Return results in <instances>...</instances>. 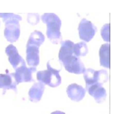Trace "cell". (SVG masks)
<instances>
[{
	"instance_id": "cell-1",
	"label": "cell",
	"mask_w": 132,
	"mask_h": 114,
	"mask_svg": "<svg viewBox=\"0 0 132 114\" xmlns=\"http://www.w3.org/2000/svg\"><path fill=\"white\" fill-rule=\"evenodd\" d=\"M42 21L46 25V36L53 44L60 43L62 37L60 33L61 20L56 14L45 13L42 16Z\"/></svg>"
},
{
	"instance_id": "cell-2",
	"label": "cell",
	"mask_w": 132,
	"mask_h": 114,
	"mask_svg": "<svg viewBox=\"0 0 132 114\" xmlns=\"http://www.w3.org/2000/svg\"><path fill=\"white\" fill-rule=\"evenodd\" d=\"M61 63V65L64 66L66 70L69 73H73V74H83L86 68L83 64V62L80 60V58L76 57L75 55H70L67 56L65 58H63L62 60L59 61Z\"/></svg>"
},
{
	"instance_id": "cell-3",
	"label": "cell",
	"mask_w": 132,
	"mask_h": 114,
	"mask_svg": "<svg viewBox=\"0 0 132 114\" xmlns=\"http://www.w3.org/2000/svg\"><path fill=\"white\" fill-rule=\"evenodd\" d=\"M37 79L39 80V83H43L44 86L47 85L51 87H58L61 84V77L59 73L50 70L37 72Z\"/></svg>"
},
{
	"instance_id": "cell-4",
	"label": "cell",
	"mask_w": 132,
	"mask_h": 114,
	"mask_svg": "<svg viewBox=\"0 0 132 114\" xmlns=\"http://www.w3.org/2000/svg\"><path fill=\"white\" fill-rule=\"evenodd\" d=\"M78 32H79L80 38L84 40V42L86 43L92 40V38L95 37V34L97 33V27L93 25L92 22L86 19H82L78 26Z\"/></svg>"
},
{
	"instance_id": "cell-5",
	"label": "cell",
	"mask_w": 132,
	"mask_h": 114,
	"mask_svg": "<svg viewBox=\"0 0 132 114\" xmlns=\"http://www.w3.org/2000/svg\"><path fill=\"white\" fill-rule=\"evenodd\" d=\"M5 23L4 37L9 42H15L20 37V25L17 20H8Z\"/></svg>"
},
{
	"instance_id": "cell-6",
	"label": "cell",
	"mask_w": 132,
	"mask_h": 114,
	"mask_svg": "<svg viewBox=\"0 0 132 114\" xmlns=\"http://www.w3.org/2000/svg\"><path fill=\"white\" fill-rule=\"evenodd\" d=\"M37 72V69H33V68H28L26 65L19 66L15 70V73H13L14 79L16 81V84H21V83H30V82H34L33 79V73Z\"/></svg>"
},
{
	"instance_id": "cell-7",
	"label": "cell",
	"mask_w": 132,
	"mask_h": 114,
	"mask_svg": "<svg viewBox=\"0 0 132 114\" xmlns=\"http://www.w3.org/2000/svg\"><path fill=\"white\" fill-rule=\"evenodd\" d=\"M5 52H6V54H7V56H8V59H9L10 64H11L12 67H13L15 70H16L19 66L26 65L25 60L20 56V54H19L18 51H17V48L13 44H10V45H8V46L6 47Z\"/></svg>"
},
{
	"instance_id": "cell-8",
	"label": "cell",
	"mask_w": 132,
	"mask_h": 114,
	"mask_svg": "<svg viewBox=\"0 0 132 114\" xmlns=\"http://www.w3.org/2000/svg\"><path fill=\"white\" fill-rule=\"evenodd\" d=\"M26 61L30 68L37 69V66L39 64V48L34 45H27L26 47Z\"/></svg>"
},
{
	"instance_id": "cell-9",
	"label": "cell",
	"mask_w": 132,
	"mask_h": 114,
	"mask_svg": "<svg viewBox=\"0 0 132 114\" xmlns=\"http://www.w3.org/2000/svg\"><path fill=\"white\" fill-rule=\"evenodd\" d=\"M66 92H67V95L69 97L70 99H72L73 101H80L82 100L85 94H86V90L80 86V85H77V84H71L69 85L67 90H66Z\"/></svg>"
},
{
	"instance_id": "cell-10",
	"label": "cell",
	"mask_w": 132,
	"mask_h": 114,
	"mask_svg": "<svg viewBox=\"0 0 132 114\" xmlns=\"http://www.w3.org/2000/svg\"><path fill=\"white\" fill-rule=\"evenodd\" d=\"M87 91L90 93V95H92L98 103L104 102L106 98V91L105 90V87H103L102 85L94 84L87 87Z\"/></svg>"
},
{
	"instance_id": "cell-11",
	"label": "cell",
	"mask_w": 132,
	"mask_h": 114,
	"mask_svg": "<svg viewBox=\"0 0 132 114\" xmlns=\"http://www.w3.org/2000/svg\"><path fill=\"white\" fill-rule=\"evenodd\" d=\"M0 89H3L4 92L7 90H13L17 92V84L13 73L8 72L6 74H0Z\"/></svg>"
},
{
	"instance_id": "cell-12",
	"label": "cell",
	"mask_w": 132,
	"mask_h": 114,
	"mask_svg": "<svg viewBox=\"0 0 132 114\" xmlns=\"http://www.w3.org/2000/svg\"><path fill=\"white\" fill-rule=\"evenodd\" d=\"M44 89L45 86L43 83H34L33 87L29 91V99L33 102H39L44 94Z\"/></svg>"
},
{
	"instance_id": "cell-13",
	"label": "cell",
	"mask_w": 132,
	"mask_h": 114,
	"mask_svg": "<svg viewBox=\"0 0 132 114\" xmlns=\"http://www.w3.org/2000/svg\"><path fill=\"white\" fill-rule=\"evenodd\" d=\"M110 43L103 44L100 48V64L105 68H110Z\"/></svg>"
},
{
	"instance_id": "cell-14",
	"label": "cell",
	"mask_w": 132,
	"mask_h": 114,
	"mask_svg": "<svg viewBox=\"0 0 132 114\" xmlns=\"http://www.w3.org/2000/svg\"><path fill=\"white\" fill-rule=\"evenodd\" d=\"M61 47L58 53V61L62 60L63 58H65L67 56L73 55V46L74 43L71 40H62L60 42Z\"/></svg>"
},
{
	"instance_id": "cell-15",
	"label": "cell",
	"mask_w": 132,
	"mask_h": 114,
	"mask_svg": "<svg viewBox=\"0 0 132 114\" xmlns=\"http://www.w3.org/2000/svg\"><path fill=\"white\" fill-rule=\"evenodd\" d=\"M44 36L43 34V33L39 32V31H35L30 36L27 45H34V46L39 47L42 44L44 43Z\"/></svg>"
},
{
	"instance_id": "cell-16",
	"label": "cell",
	"mask_w": 132,
	"mask_h": 114,
	"mask_svg": "<svg viewBox=\"0 0 132 114\" xmlns=\"http://www.w3.org/2000/svg\"><path fill=\"white\" fill-rule=\"evenodd\" d=\"M73 54L76 57L80 58L83 56H86L88 54V46L84 41L78 42V43H74L73 46Z\"/></svg>"
},
{
	"instance_id": "cell-17",
	"label": "cell",
	"mask_w": 132,
	"mask_h": 114,
	"mask_svg": "<svg viewBox=\"0 0 132 114\" xmlns=\"http://www.w3.org/2000/svg\"><path fill=\"white\" fill-rule=\"evenodd\" d=\"M95 72L96 71L93 70V69H86L85 72L83 73L84 80L86 82V89L94 85V84H96V82H95Z\"/></svg>"
},
{
	"instance_id": "cell-18",
	"label": "cell",
	"mask_w": 132,
	"mask_h": 114,
	"mask_svg": "<svg viewBox=\"0 0 132 114\" xmlns=\"http://www.w3.org/2000/svg\"><path fill=\"white\" fill-rule=\"evenodd\" d=\"M109 80V74L105 70H100L95 72V82L96 84L102 85L104 83H106Z\"/></svg>"
},
{
	"instance_id": "cell-19",
	"label": "cell",
	"mask_w": 132,
	"mask_h": 114,
	"mask_svg": "<svg viewBox=\"0 0 132 114\" xmlns=\"http://www.w3.org/2000/svg\"><path fill=\"white\" fill-rule=\"evenodd\" d=\"M47 70L50 71H52V72H56V73H59L61 71V68H62V66H61V63L59 61H56V60H50L48 62H47Z\"/></svg>"
},
{
	"instance_id": "cell-20",
	"label": "cell",
	"mask_w": 132,
	"mask_h": 114,
	"mask_svg": "<svg viewBox=\"0 0 132 114\" xmlns=\"http://www.w3.org/2000/svg\"><path fill=\"white\" fill-rule=\"evenodd\" d=\"M0 17H2L4 22L8 21V20H17V21L20 22L22 20V17L20 15H16V14H13V13H0Z\"/></svg>"
},
{
	"instance_id": "cell-21",
	"label": "cell",
	"mask_w": 132,
	"mask_h": 114,
	"mask_svg": "<svg viewBox=\"0 0 132 114\" xmlns=\"http://www.w3.org/2000/svg\"><path fill=\"white\" fill-rule=\"evenodd\" d=\"M27 16H28L27 21L30 25H33L34 26V25H37V24L39 22L40 17H39V15L37 14V13H29Z\"/></svg>"
},
{
	"instance_id": "cell-22",
	"label": "cell",
	"mask_w": 132,
	"mask_h": 114,
	"mask_svg": "<svg viewBox=\"0 0 132 114\" xmlns=\"http://www.w3.org/2000/svg\"><path fill=\"white\" fill-rule=\"evenodd\" d=\"M101 36L104 38V40L106 41V43H109V41H110V24H105V26L102 28Z\"/></svg>"
},
{
	"instance_id": "cell-23",
	"label": "cell",
	"mask_w": 132,
	"mask_h": 114,
	"mask_svg": "<svg viewBox=\"0 0 132 114\" xmlns=\"http://www.w3.org/2000/svg\"><path fill=\"white\" fill-rule=\"evenodd\" d=\"M51 114H65L64 112H62V111H58V110H56V111H53Z\"/></svg>"
}]
</instances>
